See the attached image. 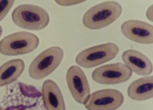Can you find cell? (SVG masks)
Returning a JSON list of instances; mask_svg holds the SVG:
<instances>
[{"mask_svg":"<svg viewBox=\"0 0 153 110\" xmlns=\"http://www.w3.org/2000/svg\"><path fill=\"white\" fill-rule=\"evenodd\" d=\"M15 24L30 30H41L47 27L50 21L47 12L42 7L32 4L17 6L12 13Z\"/></svg>","mask_w":153,"mask_h":110,"instance_id":"cell-2","label":"cell"},{"mask_svg":"<svg viewBox=\"0 0 153 110\" xmlns=\"http://www.w3.org/2000/svg\"><path fill=\"white\" fill-rule=\"evenodd\" d=\"M3 30L1 26L0 25V37L1 36L2 34Z\"/></svg>","mask_w":153,"mask_h":110,"instance_id":"cell-17","label":"cell"},{"mask_svg":"<svg viewBox=\"0 0 153 110\" xmlns=\"http://www.w3.org/2000/svg\"><path fill=\"white\" fill-rule=\"evenodd\" d=\"M64 56L63 50L58 46L50 47L41 52L32 61L29 69L30 77L41 80L55 70Z\"/></svg>","mask_w":153,"mask_h":110,"instance_id":"cell-4","label":"cell"},{"mask_svg":"<svg viewBox=\"0 0 153 110\" xmlns=\"http://www.w3.org/2000/svg\"><path fill=\"white\" fill-rule=\"evenodd\" d=\"M0 110H4L3 109H2V108L1 106L0 105Z\"/></svg>","mask_w":153,"mask_h":110,"instance_id":"cell-18","label":"cell"},{"mask_svg":"<svg viewBox=\"0 0 153 110\" xmlns=\"http://www.w3.org/2000/svg\"><path fill=\"white\" fill-rule=\"evenodd\" d=\"M125 65L139 75H147L153 71L152 63L146 55L133 49L126 50L122 55Z\"/></svg>","mask_w":153,"mask_h":110,"instance_id":"cell-10","label":"cell"},{"mask_svg":"<svg viewBox=\"0 0 153 110\" xmlns=\"http://www.w3.org/2000/svg\"><path fill=\"white\" fill-rule=\"evenodd\" d=\"M128 96L134 100L144 101L153 97V75L142 77L134 81L127 89Z\"/></svg>","mask_w":153,"mask_h":110,"instance_id":"cell-12","label":"cell"},{"mask_svg":"<svg viewBox=\"0 0 153 110\" xmlns=\"http://www.w3.org/2000/svg\"><path fill=\"white\" fill-rule=\"evenodd\" d=\"M123 11L122 5L115 1L97 4L84 14L82 22L90 30H99L110 25L118 18Z\"/></svg>","mask_w":153,"mask_h":110,"instance_id":"cell-1","label":"cell"},{"mask_svg":"<svg viewBox=\"0 0 153 110\" xmlns=\"http://www.w3.org/2000/svg\"><path fill=\"white\" fill-rule=\"evenodd\" d=\"M15 2V1L0 0V21L5 18Z\"/></svg>","mask_w":153,"mask_h":110,"instance_id":"cell-14","label":"cell"},{"mask_svg":"<svg viewBox=\"0 0 153 110\" xmlns=\"http://www.w3.org/2000/svg\"><path fill=\"white\" fill-rule=\"evenodd\" d=\"M133 72L126 65L118 62L100 66L92 73L93 80L102 84H117L128 81Z\"/></svg>","mask_w":153,"mask_h":110,"instance_id":"cell-6","label":"cell"},{"mask_svg":"<svg viewBox=\"0 0 153 110\" xmlns=\"http://www.w3.org/2000/svg\"><path fill=\"white\" fill-rule=\"evenodd\" d=\"M67 85L76 102L84 104L90 94V84L83 71L76 65L71 66L66 75Z\"/></svg>","mask_w":153,"mask_h":110,"instance_id":"cell-8","label":"cell"},{"mask_svg":"<svg viewBox=\"0 0 153 110\" xmlns=\"http://www.w3.org/2000/svg\"><path fill=\"white\" fill-rule=\"evenodd\" d=\"M39 42V38L35 34L28 32H18L0 41V53L9 56L28 54L38 48Z\"/></svg>","mask_w":153,"mask_h":110,"instance_id":"cell-3","label":"cell"},{"mask_svg":"<svg viewBox=\"0 0 153 110\" xmlns=\"http://www.w3.org/2000/svg\"><path fill=\"white\" fill-rule=\"evenodd\" d=\"M55 2L62 6H71L75 5L84 2L85 1H80V0H63V1H55Z\"/></svg>","mask_w":153,"mask_h":110,"instance_id":"cell-15","label":"cell"},{"mask_svg":"<svg viewBox=\"0 0 153 110\" xmlns=\"http://www.w3.org/2000/svg\"><path fill=\"white\" fill-rule=\"evenodd\" d=\"M124 101L121 92L114 89H105L90 94L84 105L88 110H116Z\"/></svg>","mask_w":153,"mask_h":110,"instance_id":"cell-7","label":"cell"},{"mask_svg":"<svg viewBox=\"0 0 153 110\" xmlns=\"http://www.w3.org/2000/svg\"><path fill=\"white\" fill-rule=\"evenodd\" d=\"M42 96L46 110H66L60 88L55 82L46 80L42 86Z\"/></svg>","mask_w":153,"mask_h":110,"instance_id":"cell-11","label":"cell"},{"mask_svg":"<svg viewBox=\"0 0 153 110\" xmlns=\"http://www.w3.org/2000/svg\"><path fill=\"white\" fill-rule=\"evenodd\" d=\"M25 68L24 62L20 59L10 60L0 66V87L15 81L23 72Z\"/></svg>","mask_w":153,"mask_h":110,"instance_id":"cell-13","label":"cell"},{"mask_svg":"<svg viewBox=\"0 0 153 110\" xmlns=\"http://www.w3.org/2000/svg\"><path fill=\"white\" fill-rule=\"evenodd\" d=\"M121 30L129 40L143 44H152L153 26L143 21L129 20L124 22Z\"/></svg>","mask_w":153,"mask_h":110,"instance_id":"cell-9","label":"cell"},{"mask_svg":"<svg viewBox=\"0 0 153 110\" xmlns=\"http://www.w3.org/2000/svg\"><path fill=\"white\" fill-rule=\"evenodd\" d=\"M153 4H152L150 7L147 9L146 12V16L147 18L149 19L151 21L153 22Z\"/></svg>","mask_w":153,"mask_h":110,"instance_id":"cell-16","label":"cell"},{"mask_svg":"<svg viewBox=\"0 0 153 110\" xmlns=\"http://www.w3.org/2000/svg\"><path fill=\"white\" fill-rule=\"evenodd\" d=\"M119 52V47L115 44L106 43L82 51L76 55L75 62L83 68L90 69L113 60Z\"/></svg>","mask_w":153,"mask_h":110,"instance_id":"cell-5","label":"cell"}]
</instances>
